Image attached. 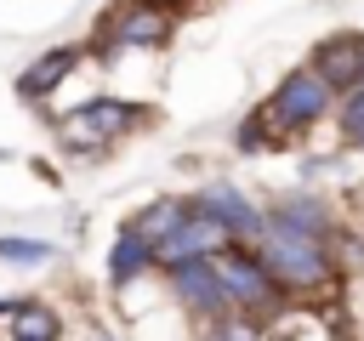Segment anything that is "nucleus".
Masks as SVG:
<instances>
[{"label": "nucleus", "instance_id": "f03ea898", "mask_svg": "<svg viewBox=\"0 0 364 341\" xmlns=\"http://www.w3.org/2000/svg\"><path fill=\"white\" fill-rule=\"evenodd\" d=\"M262 114H267L273 136H279V142H290V136H301V131H313L318 119H330V114H336V91H330L307 63H301V68H290V74L267 91Z\"/></svg>", "mask_w": 364, "mask_h": 341}, {"label": "nucleus", "instance_id": "f8f14e48", "mask_svg": "<svg viewBox=\"0 0 364 341\" xmlns=\"http://www.w3.org/2000/svg\"><path fill=\"white\" fill-rule=\"evenodd\" d=\"M80 57H85V45H57V51H46V57H34L23 74H17V97L23 102H40V97H51L74 68H80Z\"/></svg>", "mask_w": 364, "mask_h": 341}, {"label": "nucleus", "instance_id": "2eb2a0df", "mask_svg": "<svg viewBox=\"0 0 364 341\" xmlns=\"http://www.w3.org/2000/svg\"><path fill=\"white\" fill-rule=\"evenodd\" d=\"M267 335H273L267 318H245V313H228V318L199 330V341H267Z\"/></svg>", "mask_w": 364, "mask_h": 341}, {"label": "nucleus", "instance_id": "a211bd4d", "mask_svg": "<svg viewBox=\"0 0 364 341\" xmlns=\"http://www.w3.org/2000/svg\"><path fill=\"white\" fill-rule=\"evenodd\" d=\"M233 148H239V153H262V148H279V136H273V125H267V114H262V108H256V114H250V119L233 131Z\"/></svg>", "mask_w": 364, "mask_h": 341}, {"label": "nucleus", "instance_id": "423d86ee", "mask_svg": "<svg viewBox=\"0 0 364 341\" xmlns=\"http://www.w3.org/2000/svg\"><path fill=\"white\" fill-rule=\"evenodd\" d=\"M193 210L210 216L233 244H256L262 227H267V210H262L245 188H233V182H205V188L193 193Z\"/></svg>", "mask_w": 364, "mask_h": 341}, {"label": "nucleus", "instance_id": "412c9836", "mask_svg": "<svg viewBox=\"0 0 364 341\" xmlns=\"http://www.w3.org/2000/svg\"><path fill=\"white\" fill-rule=\"evenodd\" d=\"M353 148H358V153H364V136H358V142H353Z\"/></svg>", "mask_w": 364, "mask_h": 341}, {"label": "nucleus", "instance_id": "aec40b11", "mask_svg": "<svg viewBox=\"0 0 364 341\" xmlns=\"http://www.w3.org/2000/svg\"><path fill=\"white\" fill-rule=\"evenodd\" d=\"M171 6H176V11H182V6H188V0H171Z\"/></svg>", "mask_w": 364, "mask_h": 341}, {"label": "nucleus", "instance_id": "f3484780", "mask_svg": "<svg viewBox=\"0 0 364 341\" xmlns=\"http://www.w3.org/2000/svg\"><path fill=\"white\" fill-rule=\"evenodd\" d=\"M324 244H330V261H336V273H341V278H347L353 267H364V239H358L353 227H341V222H336V233H330Z\"/></svg>", "mask_w": 364, "mask_h": 341}, {"label": "nucleus", "instance_id": "6e6552de", "mask_svg": "<svg viewBox=\"0 0 364 341\" xmlns=\"http://www.w3.org/2000/svg\"><path fill=\"white\" fill-rule=\"evenodd\" d=\"M307 68H313L336 97H347L353 85H364V34H358V28L324 34V40L307 51Z\"/></svg>", "mask_w": 364, "mask_h": 341}, {"label": "nucleus", "instance_id": "4468645a", "mask_svg": "<svg viewBox=\"0 0 364 341\" xmlns=\"http://www.w3.org/2000/svg\"><path fill=\"white\" fill-rule=\"evenodd\" d=\"M142 273H154V244L136 239L131 227H119V239L108 244V284L125 290V284H136Z\"/></svg>", "mask_w": 364, "mask_h": 341}, {"label": "nucleus", "instance_id": "0eeeda50", "mask_svg": "<svg viewBox=\"0 0 364 341\" xmlns=\"http://www.w3.org/2000/svg\"><path fill=\"white\" fill-rule=\"evenodd\" d=\"M171 278V296H176V307L205 330V324H216V318H228V290H222V278H216V261L205 256V261H182V267H171L165 273Z\"/></svg>", "mask_w": 364, "mask_h": 341}, {"label": "nucleus", "instance_id": "7ed1b4c3", "mask_svg": "<svg viewBox=\"0 0 364 341\" xmlns=\"http://www.w3.org/2000/svg\"><path fill=\"white\" fill-rule=\"evenodd\" d=\"M142 119H148L142 102H125V97H85L80 108H68V114L57 119V131H63L68 153L97 159L102 148H114V142H119L125 131H136Z\"/></svg>", "mask_w": 364, "mask_h": 341}, {"label": "nucleus", "instance_id": "9b49d317", "mask_svg": "<svg viewBox=\"0 0 364 341\" xmlns=\"http://www.w3.org/2000/svg\"><path fill=\"white\" fill-rule=\"evenodd\" d=\"M0 341H63V318L40 296H17L0 307Z\"/></svg>", "mask_w": 364, "mask_h": 341}, {"label": "nucleus", "instance_id": "1a4fd4ad", "mask_svg": "<svg viewBox=\"0 0 364 341\" xmlns=\"http://www.w3.org/2000/svg\"><path fill=\"white\" fill-rule=\"evenodd\" d=\"M228 244H233V239H228L210 216H199V210H193V216L165 239V244H154V267H159V273H171V267H182V261H205V256H216V250H228Z\"/></svg>", "mask_w": 364, "mask_h": 341}, {"label": "nucleus", "instance_id": "20e7f679", "mask_svg": "<svg viewBox=\"0 0 364 341\" xmlns=\"http://www.w3.org/2000/svg\"><path fill=\"white\" fill-rule=\"evenodd\" d=\"M216 261V278L228 290V313H245V318H279L284 307V290L273 284L267 261L256 256V244H228L210 256Z\"/></svg>", "mask_w": 364, "mask_h": 341}, {"label": "nucleus", "instance_id": "9d476101", "mask_svg": "<svg viewBox=\"0 0 364 341\" xmlns=\"http://www.w3.org/2000/svg\"><path fill=\"white\" fill-rule=\"evenodd\" d=\"M267 227L307 233V239H330V233H336V210H330V199H318V193H284V199H273Z\"/></svg>", "mask_w": 364, "mask_h": 341}, {"label": "nucleus", "instance_id": "dca6fc26", "mask_svg": "<svg viewBox=\"0 0 364 341\" xmlns=\"http://www.w3.org/2000/svg\"><path fill=\"white\" fill-rule=\"evenodd\" d=\"M51 256H57V244H46V239H23V233L0 239V261L6 267H46Z\"/></svg>", "mask_w": 364, "mask_h": 341}, {"label": "nucleus", "instance_id": "39448f33", "mask_svg": "<svg viewBox=\"0 0 364 341\" xmlns=\"http://www.w3.org/2000/svg\"><path fill=\"white\" fill-rule=\"evenodd\" d=\"M176 28V6L171 0H119L108 17H102V34L97 45H85V57H119V51H154L165 45Z\"/></svg>", "mask_w": 364, "mask_h": 341}, {"label": "nucleus", "instance_id": "6ab92c4d", "mask_svg": "<svg viewBox=\"0 0 364 341\" xmlns=\"http://www.w3.org/2000/svg\"><path fill=\"white\" fill-rule=\"evenodd\" d=\"M85 341H114V335H108V330H91V335H85Z\"/></svg>", "mask_w": 364, "mask_h": 341}, {"label": "nucleus", "instance_id": "ddd939ff", "mask_svg": "<svg viewBox=\"0 0 364 341\" xmlns=\"http://www.w3.org/2000/svg\"><path fill=\"white\" fill-rule=\"evenodd\" d=\"M188 216H193V199H148V205H142L125 227H131L136 239H148V244H165V239H171Z\"/></svg>", "mask_w": 364, "mask_h": 341}, {"label": "nucleus", "instance_id": "f257e3e1", "mask_svg": "<svg viewBox=\"0 0 364 341\" xmlns=\"http://www.w3.org/2000/svg\"><path fill=\"white\" fill-rule=\"evenodd\" d=\"M256 256L267 261V273H273V284L284 290V301H318L324 290H336V284H341V273H336V261H330V244H324V239L284 233V227H262Z\"/></svg>", "mask_w": 364, "mask_h": 341}]
</instances>
